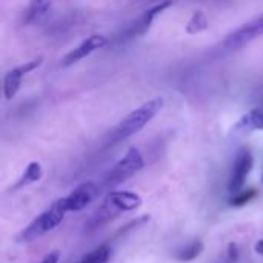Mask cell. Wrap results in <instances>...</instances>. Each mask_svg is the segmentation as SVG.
<instances>
[{
    "label": "cell",
    "mask_w": 263,
    "mask_h": 263,
    "mask_svg": "<svg viewBox=\"0 0 263 263\" xmlns=\"http://www.w3.org/2000/svg\"><path fill=\"white\" fill-rule=\"evenodd\" d=\"M162 108H163L162 97H156V99H151V100L142 103L139 108H136L134 111L126 114L119 122V125L112 129V133L109 136V143L116 145V143L126 140L128 137L140 133L159 114V111Z\"/></svg>",
    "instance_id": "1"
},
{
    "label": "cell",
    "mask_w": 263,
    "mask_h": 263,
    "mask_svg": "<svg viewBox=\"0 0 263 263\" xmlns=\"http://www.w3.org/2000/svg\"><path fill=\"white\" fill-rule=\"evenodd\" d=\"M68 213V206L65 202V197L55 200L46 211H43L40 216H37L18 236L20 242H32L39 237H42L43 234L52 231L65 217V214Z\"/></svg>",
    "instance_id": "2"
},
{
    "label": "cell",
    "mask_w": 263,
    "mask_h": 263,
    "mask_svg": "<svg viewBox=\"0 0 263 263\" xmlns=\"http://www.w3.org/2000/svg\"><path fill=\"white\" fill-rule=\"evenodd\" d=\"M143 165L145 162L140 151L137 148H129L126 154L108 171V174L105 176V183L108 186L119 185L126 179L133 177L136 173H139L143 168Z\"/></svg>",
    "instance_id": "3"
},
{
    "label": "cell",
    "mask_w": 263,
    "mask_h": 263,
    "mask_svg": "<svg viewBox=\"0 0 263 263\" xmlns=\"http://www.w3.org/2000/svg\"><path fill=\"white\" fill-rule=\"evenodd\" d=\"M263 35V14L254 17L253 20L243 23L240 28L233 31L225 40H223V48L227 51H237L253 40L259 39Z\"/></svg>",
    "instance_id": "4"
},
{
    "label": "cell",
    "mask_w": 263,
    "mask_h": 263,
    "mask_svg": "<svg viewBox=\"0 0 263 263\" xmlns=\"http://www.w3.org/2000/svg\"><path fill=\"white\" fill-rule=\"evenodd\" d=\"M254 166V157L251 154V151L248 148H242L233 163V170H231V176H230V182H228V190L230 193L236 194L239 191H242L247 177L250 176V173L253 171Z\"/></svg>",
    "instance_id": "5"
},
{
    "label": "cell",
    "mask_w": 263,
    "mask_h": 263,
    "mask_svg": "<svg viewBox=\"0 0 263 263\" xmlns=\"http://www.w3.org/2000/svg\"><path fill=\"white\" fill-rule=\"evenodd\" d=\"M43 63V57H37L31 62H25L20 66L12 68L11 71L6 72L5 79H3V94L6 100H11L15 97V94L18 92L20 86H22V80L26 74H29L31 71L37 69L40 65Z\"/></svg>",
    "instance_id": "6"
},
{
    "label": "cell",
    "mask_w": 263,
    "mask_h": 263,
    "mask_svg": "<svg viewBox=\"0 0 263 263\" xmlns=\"http://www.w3.org/2000/svg\"><path fill=\"white\" fill-rule=\"evenodd\" d=\"M170 6H173V0H165V2H160L157 5H154L153 8L146 9L139 18L137 22H134L133 25H129L125 31V39H134V37H139V35H143L153 25V22L156 20L157 15H160L165 9H168Z\"/></svg>",
    "instance_id": "7"
},
{
    "label": "cell",
    "mask_w": 263,
    "mask_h": 263,
    "mask_svg": "<svg viewBox=\"0 0 263 263\" xmlns=\"http://www.w3.org/2000/svg\"><path fill=\"white\" fill-rule=\"evenodd\" d=\"M97 194H99V186L96 183L85 182L79 185L65 197L68 211H82L97 197Z\"/></svg>",
    "instance_id": "8"
},
{
    "label": "cell",
    "mask_w": 263,
    "mask_h": 263,
    "mask_svg": "<svg viewBox=\"0 0 263 263\" xmlns=\"http://www.w3.org/2000/svg\"><path fill=\"white\" fill-rule=\"evenodd\" d=\"M106 43H108V39L105 35H100V34H92V35L86 37L79 46H76L72 51L68 52V55L63 59V66H71V65L83 60L85 57H88L94 51L103 48Z\"/></svg>",
    "instance_id": "9"
},
{
    "label": "cell",
    "mask_w": 263,
    "mask_h": 263,
    "mask_svg": "<svg viewBox=\"0 0 263 263\" xmlns=\"http://www.w3.org/2000/svg\"><path fill=\"white\" fill-rule=\"evenodd\" d=\"M111 203L119 213L122 211H134L142 205V197L133 191H112L105 199Z\"/></svg>",
    "instance_id": "10"
},
{
    "label": "cell",
    "mask_w": 263,
    "mask_h": 263,
    "mask_svg": "<svg viewBox=\"0 0 263 263\" xmlns=\"http://www.w3.org/2000/svg\"><path fill=\"white\" fill-rule=\"evenodd\" d=\"M237 129L243 133L256 131V129H263V106L254 108L250 112H247L237 123Z\"/></svg>",
    "instance_id": "11"
},
{
    "label": "cell",
    "mask_w": 263,
    "mask_h": 263,
    "mask_svg": "<svg viewBox=\"0 0 263 263\" xmlns=\"http://www.w3.org/2000/svg\"><path fill=\"white\" fill-rule=\"evenodd\" d=\"M51 0H29V6L25 12V23L39 22L51 11Z\"/></svg>",
    "instance_id": "12"
},
{
    "label": "cell",
    "mask_w": 263,
    "mask_h": 263,
    "mask_svg": "<svg viewBox=\"0 0 263 263\" xmlns=\"http://www.w3.org/2000/svg\"><path fill=\"white\" fill-rule=\"evenodd\" d=\"M42 174H43L42 165H40L39 162H31V163L26 166V170H25L23 176L20 177V180L14 185V190H18V188H23V186H26V185H29V183L39 182V180L42 179Z\"/></svg>",
    "instance_id": "13"
},
{
    "label": "cell",
    "mask_w": 263,
    "mask_h": 263,
    "mask_svg": "<svg viewBox=\"0 0 263 263\" xmlns=\"http://www.w3.org/2000/svg\"><path fill=\"white\" fill-rule=\"evenodd\" d=\"M203 251V243L200 240H193L191 243H188L186 247L180 248L176 253V259L179 262H191L194 259H197Z\"/></svg>",
    "instance_id": "14"
},
{
    "label": "cell",
    "mask_w": 263,
    "mask_h": 263,
    "mask_svg": "<svg viewBox=\"0 0 263 263\" xmlns=\"http://www.w3.org/2000/svg\"><path fill=\"white\" fill-rule=\"evenodd\" d=\"M208 26H210V22H208L205 12L203 11H196L191 15V18L188 20V23L185 26V31H186V34H199V32L208 29Z\"/></svg>",
    "instance_id": "15"
},
{
    "label": "cell",
    "mask_w": 263,
    "mask_h": 263,
    "mask_svg": "<svg viewBox=\"0 0 263 263\" xmlns=\"http://www.w3.org/2000/svg\"><path fill=\"white\" fill-rule=\"evenodd\" d=\"M111 257V248L108 245H100L91 253H88L80 262L77 263H106Z\"/></svg>",
    "instance_id": "16"
},
{
    "label": "cell",
    "mask_w": 263,
    "mask_h": 263,
    "mask_svg": "<svg viewBox=\"0 0 263 263\" xmlns=\"http://www.w3.org/2000/svg\"><path fill=\"white\" fill-rule=\"evenodd\" d=\"M256 196H257V191H256V190L239 191V193H236L234 197L231 199V205H234V206H243V205L250 203Z\"/></svg>",
    "instance_id": "17"
},
{
    "label": "cell",
    "mask_w": 263,
    "mask_h": 263,
    "mask_svg": "<svg viewBox=\"0 0 263 263\" xmlns=\"http://www.w3.org/2000/svg\"><path fill=\"white\" fill-rule=\"evenodd\" d=\"M59 260H60V253L59 251H52L48 256H45L43 260L40 263H59Z\"/></svg>",
    "instance_id": "18"
},
{
    "label": "cell",
    "mask_w": 263,
    "mask_h": 263,
    "mask_svg": "<svg viewBox=\"0 0 263 263\" xmlns=\"http://www.w3.org/2000/svg\"><path fill=\"white\" fill-rule=\"evenodd\" d=\"M237 257H239V248H237L236 243H231L230 245V259L231 260H237Z\"/></svg>",
    "instance_id": "19"
},
{
    "label": "cell",
    "mask_w": 263,
    "mask_h": 263,
    "mask_svg": "<svg viewBox=\"0 0 263 263\" xmlns=\"http://www.w3.org/2000/svg\"><path fill=\"white\" fill-rule=\"evenodd\" d=\"M254 250H256V253H257V254H262L263 256V239L262 240H259V242L256 243Z\"/></svg>",
    "instance_id": "20"
}]
</instances>
